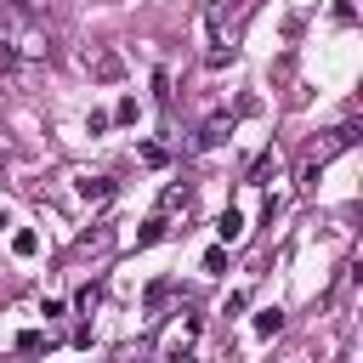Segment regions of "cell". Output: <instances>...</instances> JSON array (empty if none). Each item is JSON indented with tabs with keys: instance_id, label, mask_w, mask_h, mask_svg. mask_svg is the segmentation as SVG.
<instances>
[{
	"instance_id": "obj_1",
	"label": "cell",
	"mask_w": 363,
	"mask_h": 363,
	"mask_svg": "<svg viewBox=\"0 0 363 363\" xmlns=\"http://www.w3.org/2000/svg\"><path fill=\"white\" fill-rule=\"evenodd\" d=\"M244 11H250V0H210V11H204V34H210L204 62H210V68H221V62L233 57V34H238Z\"/></svg>"
},
{
	"instance_id": "obj_2",
	"label": "cell",
	"mask_w": 363,
	"mask_h": 363,
	"mask_svg": "<svg viewBox=\"0 0 363 363\" xmlns=\"http://www.w3.org/2000/svg\"><path fill=\"white\" fill-rule=\"evenodd\" d=\"M85 68H91V74H96V79H119V74H125V62H119V57H113V51H96V57H91V51H85Z\"/></svg>"
},
{
	"instance_id": "obj_3",
	"label": "cell",
	"mask_w": 363,
	"mask_h": 363,
	"mask_svg": "<svg viewBox=\"0 0 363 363\" xmlns=\"http://www.w3.org/2000/svg\"><path fill=\"white\" fill-rule=\"evenodd\" d=\"M227 130H233V119H227V113L204 119V130H199V147H216V142H227Z\"/></svg>"
},
{
	"instance_id": "obj_4",
	"label": "cell",
	"mask_w": 363,
	"mask_h": 363,
	"mask_svg": "<svg viewBox=\"0 0 363 363\" xmlns=\"http://www.w3.org/2000/svg\"><path fill=\"white\" fill-rule=\"evenodd\" d=\"M108 193H113V182H108V176H79V199H85V204H102Z\"/></svg>"
},
{
	"instance_id": "obj_5",
	"label": "cell",
	"mask_w": 363,
	"mask_h": 363,
	"mask_svg": "<svg viewBox=\"0 0 363 363\" xmlns=\"http://www.w3.org/2000/svg\"><path fill=\"white\" fill-rule=\"evenodd\" d=\"M216 233H221V238H227V244H233V238H238V233H244V216H238V210H227V216H221V221H216Z\"/></svg>"
},
{
	"instance_id": "obj_6",
	"label": "cell",
	"mask_w": 363,
	"mask_h": 363,
	"mask_svg": "<svg viewBox=\"0 0 363 363\" xmlns=\"http://www.w3.org/2000/svg\"><path fill=\"white\" fill-rule=\"evenodd\" d=\"M278 323H284V312H278V306H267V312L255 318V335H278Z\"/></svg>"
},
{
	"instance_id": "obj_7",
	"label": "cell",
	"mask_w": 363,
	"mask_h": 363,
	"mask_svg": "<svg viewBox=\"0 0 363 363\" xmlns=\"http://www.w3.org/2000/svg\"><path fill=\"white\" fill-rule=\"evenodd\" d=\"M11 250H17V255H34V250H40V238H34V233H17V238H11Z\"/></svg>"
}]
</instances>
